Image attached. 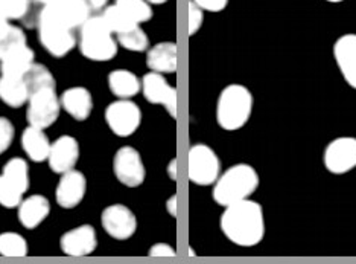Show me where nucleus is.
Returning <instances> with one entry per match:
<instances>
[{"instance_id": "5701e85b", "label": "nucleus", "mask_w": 356, "mask_h": 264, "mask_svg": "<svg viewBox=\"0 0 356 264\" xmlns=\"http://www.w3.org/2000/svg\"><path fill=\"white\" fill-rule=\"evenodd\" d=\"M22 146L25 148L31 161L34 162L46 161L51 151V142L47 139L43 129H38V127L32 125H29L28 129L23 132Z\"/></svg>"}, {"instance_id": "f3484780", "label": "nucleus", "mask_w": 356, "mask_h": 264, "mask_svg": "<svg viewBox=\"0 0 356 264\" xmlns=\"http://www.w3.org/2000/svg\"><path fill=\"white\" fill-rule=\"evenodd\" d=\"M47 6L72 29L81 28L92 17V8L87 0H56Z\"/></svg>"}, {"instance_id": "dca6fc26", "label": "nucleus", "mask_w": 356, "mask_h": 264, "mask_svg": "<svg viewBox=\"0 0 356 264\" xmlns=\"http://www.w3.org/2000/svg\"><path fill=\"white\" fill-rule=\"evenodd\" d=\"M60 244L64 254L72 255V257H84V255L92 254L96 249L98 238H96V232L90 225H83L67 231L61 237Z\"/></svg>"}, {"instance_id": "c756f323", "label": "nucleus", "mask_w": 356, "mask_h": 264, "mask_svg": "<svg viewBox=\"0 0 356 264\" xmlns=\"http://www.w3.org/2000/svg\"><path fill=\"white\" fill-rule=\"evenodd\" d=\"M118 42L131 52H145L149 47V38L139 25L127 31V33L119 34Z\"/></svg>"}, {"instance_id": "79ce46f5", "label": "nucleus", "mask_w": 356, "mask_h": 264, "mask_svg": "<svg viewBox=\"0 0 356 264\" xmlns=\"http://www.w3.org/2000/svg\"><path fill=\"white\" fill-rule=\"evenodd\" d=\"M326 2H330V3H339V2H344V0H326Z\"/></svg>"}, {"instance_id": "4468645a", "label": "nucleus", "mask_w": 356, "mask_h": 264, "mask_svg": "<svg viewBox=\"0 0 356 264\" xmlns=\"http://www.w3.org/2000/svg\"><path fill=\"white\" fill-rule=\"evenodd\" d=\"M334 57L346 83L356 91V34H344L337 40Z\"/></svg>"}, {"instance_id": "ddd939ff", "label": "nucleus", "mask_w": 356, "mask_h": 264, "mask_svg": "<svg viewBox=\"0 0 356 264\" xmlns=\"http://www.w3.org/2000/svg\"><path fill=\"white\" fill-rule=\"evenodd\" d=\"M86 188H87V180L83 173L76 170H72L63 173L61 179L58 182V187H56V202L60 206L70 210V208L78 206L86 196Z\"/></svg>"}, {"instance_id": "b1692460", "label": "nucleus", "mask_w": 356, "mask_h": 264, "mask_svg": "<svg viewBox=\"0 0 356 264\" xmlns=\"http://www.w3.org/2000/svg\"><path fill=\"white\" fill-rule=\"evenodd\" d=\"M108 87L113 95H116L118 98L128 100L139 93V91L142 89V83L133 72L127 69H118L110 72Z\"/></svg>"}, {"instance_id": "1a4fd4ad", "label": "nucleus", "mask_w": 356, "mask_h": 264, "mask_svg": "<svg viewBox=\"0 0 356 264\" xmlns=\"http://www.w3.org/2000/svg\"><path fill=\"white\" fill-rule=\"evenodd\" d=\"M113 170H115L118 180L128 188L140 187L147 176L140 153L128 146L122 147L116 153L115 161H113Z\"/></svg>"}, {"instance_id": "e433bc0d", "label": "nucleus", "mask_w": 356, "mask_h": 264, "mask_svg": "<svg viewBox=\"0 0 356 264\" xmlns=\"http://www.w3.org/2000/svg\"><path fill=\"white\" fill-rule=\"evenodd\" d=\"M166 208H168V212L172 215V217H175L177 215V196H171L168 200L166 203Z\"/></svg>"}, {"instance_id": "cd10ccee", "label": "nucleus", "mask_w": 356, "mask_h": 264, "mask_svg": "<svg viewBox=\"0 0 356 264\" xmlns=\"http://www.w3.org/2000/svg\"><path fill=\"white\" fill-rule=\"evenodd\" d=\"M116 5L137 25L151 20L152 8L148 0H116Z\"/></svg>"}, {"instance_id": "39448f33", "label": "nucleus", "mask_w": 356, "mask_h": 264, "mask_svg": "<svg viewBox=\"0 0 356 264\" xmlns=\"http://www.w3.org/2000/svg\"><path fill=\"white\" fill-rule=\"evenodd\" d=\"M37 26L40 42L44 46V49L52 54L54 57H64V55H67L76 45V38L74 34L75 29L67 26L66 23L51 10V6L44 5L42 8Z\"/></svg>"}, {"instance_id": "2eb2a0df", "label": "nucleus", "mask_w": 356, "mask_h": 264, "mask_svg": "<svg viewBox=\"0 0 356 264\" xmlns=\"http://www.w3.org/2000/svg\"><path fill=\"white\" fill-rule=\"evenodd\" d=\"M79 157L78 141L72 136H61L51 143V151L47 156V162L56 174H63L75 166Z\"/></svg>"}, {"instance_id": "a19ab883", "label": "nucleus", "mask_w": 356, "mask_h": 264, "mask_svg": "<svg viewBox=\"0 0 356 264\" xmlns=\"http://www.w3.org/2000/svg\"><path fill=\"white\" fill-rule=\"evenodd\" d=\"M35 2H38L40 5H47V3H51V0H35Z\"/></svg>"}, {"instance_id": "412c9836", "label": "nucleus", "mask_w": 356, "mask_h": 264, "mask_svg": "<svg viewBox=\"0 0 356 264\" xmlns=\"http://www.w3.org/2000/svg\"><path fill=\"white\" fill-rule=\"evenodd\" d=\"M51 205L43 196H31L19 205V220L26 229H34L49 215Z\"/></svg>"}, {"instance_id": "72a5a7b5", "label": "nucleus", "mask_w": 356, "mask_h": 264, "mask_svg": "<svg viewBox=\"0 0 356 264\" xmlns=\"http://www.w3.org/2000/svg\"><path fill=\"white\" fill-rule=\"evenodd\" d=\"M192 2L197 3L200 8H203L204 11L220 13L225 6H227L229 0H192Z\"/></svg>"}, {"instance_id": "7c9ffc66", "label": "nucleus", "mask_w": 356, "mask_h": 264, "mask_svg": "<svg viewBox=\"0 0 356 264\" xmlns=\"http://www.w3.org/2000/svg\"><path fill=\"white\" fill-rule=\"evenodd\" d=\"M25 43H26L25 33H23V31L17 26H11L5 36L0 37V59H2L3 55L10 52L11 49H14L15 46H20Z\"/></svg>"}, {"instance_id": "f8f14e48", "label": "nucleus", "mask_w": 356, "mask_h": 264, "mask_svg": "<svg viewBox=\"0 0 356 264\" xmlns=\"http://www.w3.org/2000/svg\"><path fill=\"white\" fill-rule=\"evenodd\" d=\"M145 98L151 104H160L172 118L177 116V91L159 72H149L142 79Z\"/></svg>"}, {"instance_id": "473e14b6", "label": "nucleus", "mask_w": 356, "mask_h": 264, "mask_svg": "<svg viewBox=\"0 0 356 264\" xmlns=\"http://www.w3.org/2000/svg\"><path fill=\"white\" fill-rule=\"evenodd\" d=\"M203 22H204V10L191 0L189 2V34L191 36L197 34L201 25H203Z\"/></svg>"}, {"instance_id": "bb28decb", "label": "nucleus", "mask_w": 356, "mask_h": 264, "mask_svg": "<svg viewBox=\"0 0 356 264\" xmlns=\"http://www.w3.org/2000/svg\"><path fill=\"white\" fill-rule=\"evenodd\" d=\"M101 17L105 22V25L108 26L111 33L116 36L127 33V31L137 26V23L133 19H129L128 15L122 10H120L116 3L111 6H105L102 14H101Z\"/></svg>"}, {"instance_id": "c85d7f7f", "label": "nucleus", "mask_w": 356, "mask_h": 264, "mask_svg": "<svg viewBox=\"0 0 356 264\" xmlns=\"http://www.w3.org/2000/svg\"><path fill=\"white\" fill-rule=\"evenodd\" d=\"M28 254L26 240L15 232L0 234V255L3 257H25Z\"/></svg>"}, {"instance_id": "423d86ee", "label": "nucleus", "mask_w": 356, "mask_h": 264, "mask_svg": "<svg viewBox=\"0 0 356 264\" xmlns=\"http://www.w3.org/2000/svg\"><path fill=\"white\" fill-rule=\"evenodd\" d=\"M61 100L56 95L55 86L42 87V89L32 91L28 98L26 118L32 127L47 129L51 127L60 115Z\"/></svg>"}, {"instance_id": "4c0bfd02", "label": "nucleus", "mask_w": 356, "mask_h": 264, "mask_svg": "<svg viewBox=\"0 0 356 264\" xmlns=\"http://www.w3.org/2000/svg\"><path fill=\"white\" fill-rule=\"evenodd\" d=\"M10 28H11V25H10V23H8V19L5 17L3 14H0V37L5 36Z\"/></svg>"}, {"instance_id": "ea45409f", "label": "nucleus", "mask_w": 356, "mask_h": 264, "mask_svg": "<svg viewBox=\"0 0 356 264\" xmlns=\"http://www.w3.org/2000/svg\"><path fill=\"white\" fill-rule=\"evenodd\" d=\"M148 2L154 3V5H163L168 2V0H148Z\"/></svg>"}, {"instance_id": "6e6552de", "label": "nucleus", "mask_w": 356, "mask_h": 264, "mask_svg": "<svg viewBox=\"0 0 356 264\" xmlns=\"http://www.w3.org/2000/svg\"><path fill=\"white\" fill-rule=\"evenodd\" d=\"M105 121H107L111 132L127 138L139 129L142 121L140 107L129 100H119L111 102L105 110Z\"/></svg>"}, {"instance_id": "9b49d317", "label": "nucleus", "mask_w": 356, "mask_h": 264, "mask_svg": "<svg viewBox=\"0 0 356 264\" xmlns=\"http://www.w3.org/2000/svg\"><path fill=\"white\" fill-rule=\"evenodd\" d=\"M102 226L105 232L116 240H128L137 229V219L125 205L107 206L102 212Z\"/></svg>"}, {"instance_id": "f03ea898", "label": "nucleus", "mask_w": 356, "mask_h": 264, "mask_svg": "<svg viewBox=\"0 0 356 264\" xmlns=\"http://www.w3.org/2000/svg\"><path fill=\"white\" fill-rule=\"evenodd\" d=\"M259 174L252 165L238 164L220 174L215 182L213 199L218 205L229 206L248 199L259 188Z\"/></svg>"}, {"instance_id": "c9c22d12", "label": "nucleus", "mask_w": 356, "mask_h": 264, "mask_svg": "<svg viewBox=\"0 0 356 264\" xmlns=\"http://www.w3.org/2000/svg\"><path fill=\"white\" fill-rule=\"evenodd\" d=\"M87 3L90 5L93 11H96V10H104V8L107 6L108 0H87Z\"/></svg>"}, {"instance_id": "2f4dec72", "label": "nucleus", "mask_w": 356, "mask_h": 264, "mask_svg": "<svg viewBox=\"0 0 356 264\" xmlns=\"http://www.w3.org/2000/svg\"><path fill=\"white\" fill-rule=\"evenodd\" d=\"M14 139V125L6 118H0V155L5 153Z\"/></svg>"}, {"instance_id": "7ed1b4c3", "label": "nucleus", "mask_w": 356, "mask_h": 264, "mask_svg": "<svg viewBox=\"0 0 356 264\" xmlns=\"http://www.w3.org/2000/svg\"><path fill=\"white\" fill-rule=\"evenodd\" d=\"M253 95L248 87L230 84L221 92L216 104V121L221 129L234 132L244 127L253 111Z\"/></svg>"}, {"instance_id": "f257e3e1", "label": "nucleus", "mask_w": 356, "mask_h": 264, "mask_svg": "<svg viewBox=\"0 0 356 264\" xmlns=\"http://www.w3.org/2000/svg\"><path fill=\"white\" fill-rule=\"evenodd\" d=\"M221 229L234 244L242 247L259 244L265 235L262 206L250 199L225 206L221 215Z\"/></svg>"}, {"instance_id": "58836bf2", "label": "nucleus", "mask_w": 356, "mask_h": 264, "mask_svg": "<svg viewBox=\"0 0 356 264\" xmlns=\"http://www.w3.org/2000/svg\"><path fill=\"white\" fill-rule=\"evenodd\" d=\"M168 174H169V178H171L172 180L177 179V161H175V159H172V161L169 162V165H168Z\"/></svg>"}, {"instance_id": "f704fd0d", "label": "nucleus", "mask_w": 356, "mask_h": 264, "mask_svg": "<svg viewBox=\"0 0 356 264\" xmlns=\"http://www.w3.org/2000/svg\"><path fill=\"white\" fill-rule=\"evenodd\" d=\"M149 255L156 258H169L175 257V251L174 247L168 243H156L149 249Z\"/></svg>"}, {"instance_id": "9d476101", "label": "nucleus", "mask_w": 356, "mask_h": 264, "mask_svg": "<svg viewBox=\"0 0 356 264\" xmlns=\"http://www.w3.org/2000/svg\"><path fill=\"white\" fill-rule=\"evenodd\" d=\"M325 166L332 174H346L356 168V138L341 136L325 150Z\"/></svg>"}, {"instance_id": "a878e982", "label": "nucleus", "mask_w": 356, "mask_h": 264, "mask_svg": "<svg viewBox=\"0 0 356 264\" xmlns=\"http://www.w3.org/2000/svg\"><path fill=\"white\" fill-rule=\"evenodd\" d=\"M0 180H3L8 187H11L23 196L29 187L28 164L20 157L11 159V161L5 165L3 173L0 176Z\"/></svg>"}, {"instance_id": "0eeeda50", "label": "nucleus", "mask_w": 356, "mask_h": 264, "mask_svg": "<svg viewBox=\"0 0 356 264\" xmlns=\"http://www.w3.org/2000/svg\"><path fill=\"white\" fill-rule=\"evenodd\" d=\"M221 174V162L206 143H197L189 151V179L200 187L213 185Z\"/></svg>"}, {"instance_id": "6ab92c4d", "label": "nucleus", "mask_w": 356, "mask_h": 264, "mask_svg": "<svg viewBox=\"0 0 356 264\" xmlns=\"http://www.w3.org/2000/svg\"><path fill=\"white\" fill-rule=\"evenodd\" d=\"M61 106L72 118L84 121L92 114V95L84 87H72L63 93Z\"/></svg>"}, {"instance_id": "aec40b11", "label": "nucleus", "mask_w": 356, "mask_h": 264, "mask_svg": "<svg viewBox=\"0 0 356 264\" xmlns=\"http://www.w3.org/2000/svg\"><path fill=\"white\" fill-rule=\"evenodd\" d=\"M147 66L159 74H172L177 70V45L161 42L152 46L147 54Z\"/></svg>"}, {"instance_id": "a211bd4d", "label": "nucleus", "mask_w": 356, "mask_h": 264, "mask_svg": "<svg viewBox=\"0 0 356 264\" xmlns=\"http://www.w3.org/2000/svg\"><path fill=\"white\" fill-rule=\"evenodd\" d=\"M34 52L25 43L15 46L8 54L0 59V72L6 77H19L23 78L26 72L34 65Z\"/></svg>"}, {"instance_id": "4be33fe9", "label": "nucleus", "mask_w": 356, "mask_h": 264, "mask_svg": "<svg viewBox=\"0 0 356 264\" xmlns=\"http://www.w3.org/2000/svg\"><path fill=\"white\" fill-rule=\"evenodd\" d=\"M35 0H0V14L10 20H23L29 28L38 23L42 8L37 10ZM38 3V2H37Z\"/></svg>"}, {"instance_id": "393cba45", "label": "nucleus", "mask_w": 356, "mask_h": 264, "mask_svg": "<svg viewBox=\"0 0 356 264\" xmlns=\"http://www.w3.org/2000/svg\"><path fill=\"white\" fill-rule=\"evenodd\" d=\"M0 98L11 107H20L28 102L29 92L25 78L19 77H0Z\"/></svg>"}, {"instance_id": "20e7f679", "label": "nucleus", "mask_w": 356, "mask_h": 264, "mask_svg": "<svg viewBox=\"0 0 356 264\" xmlns=\"http://www.w3.org/2000/svg\"><path fill=\"white\" fill-rule=\"evenodd\" d=\"M79 49L84 57L95 61H108L116 57L118 43L101 15H92L81 26Z\"/></svg>"}]
</instances>
